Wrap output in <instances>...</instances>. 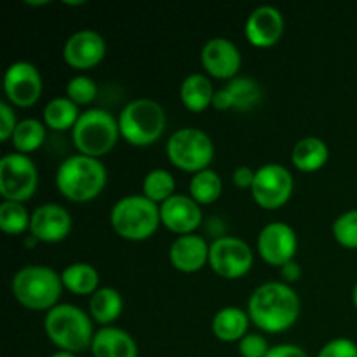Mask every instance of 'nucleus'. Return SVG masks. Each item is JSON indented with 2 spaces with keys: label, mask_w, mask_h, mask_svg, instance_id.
Listing matches in <instances>:
<instances>
[{
  "label": "nucleus",
  "mask_w": 357,
  "mask_h": 357,
  "mask_svg": "<svg viewBox=\"0 0 357 357\" xmlns=\"http://www.w3.org/2000/svg\"><path fill=\"white\" fill-rule=\"evenodd\" d=\"M298 295L286 282H265L251 293L248 316L265 333H282L295 326L300 317Z\"/></svg>",
  "instance_id": "1"
},
{
  "label": "nucleus",
  "mask_w": 357,
  "mask_h": 357,
  "mask_svg": "<svg viewBox=\"0 0 357 357\" xmlns=\"http://www.w3.org/2000/svg\"><path fill=\"white\" fill-rule=\"evenodd\" d=\"M107 185V169L100 159L87 155L68 157L56 171V187L70 202L84 204L100 197Z\"/></svg>",
  "instance_id": "2"
},
{
  "label": "nucleus",
  "mask_w": 357,
  "mask_h": 357,
  "mask_svg": "<svg viewBox=\"0 0 357 357\" xmlns=\"http://www.w3.org/2000/svg\"><path fill=\"white\" fill-rule=\"evenodd\" d=\"M44 330L52 345L63 352L82 354L91 351L94 338L93 319L80 307L72 303H58L45 314Z\"/></svg>",
  "instance_id": "3"
},
{
  "label": "nucleus",
  "mask_w": 357,
  "mask_h": 357,
  "mask_svg": "<svg viewBox=\"0 0 357 357\" xmlns=\"http://www.w3.org/2000/svg\"><path fill=\"white\" fill-rule=\"evenodd\" d=\"M61 274L45 265H26L14 274L10 289L21 307L33 312H49L63 293Z\"/></svg>",
  "instance_id": "4"
},
{
  "label": "nucleus",
  "mask_w": 357,
  "mask_h": 357,
  "mask_svg": "<svg viewBox=\"0 0 357 357\" xmlns=\"http://www.w3.org/2000/svg\"><path fill=\"white\" fill-rule=\"evenodd\" d=\"M110 225L124 241L139 243L157 232L160 223V206L145 195H126L110 211Z\"/></svg>",
  "instance_id": "5"
},
{
  "label": "nucleus",
  "mask_w": 357,
  "mask_h": 357,
  "mask_svg": "<svg viewBox=\"0 0 357 357\" xmlns=\"http://www.w3.org/2000/svg\"><path fill=\"white\" fill-rule=\"evenodd\" d=\"M166 112L150 98L132 100L119 115L121 138L132 146H150L162 138L166 131Z\"/></svg>",
  "instance_id": "6"
},
{
  "label": "nucleus",
  "mask_w": 357,
  "mask_h": 357,
  "mask_svg": "<svg viewBox=\"0 0 357 357\" xmlns=\"http://www.w3.org/2000/svg\"><path fill=\"white\" fill-rule=\"evenodd\" d=\"M121 138L119 119L103 108H89L82 112L72 129V139L80 155L101 159L117 145Z\"/></svg>",
  "instance_id": "7"
},
{
  "label": "nucleus",
  "mask_w": 357,
  "mask_h": 357,
  "mask_svg": "<svg viewBox=\"0 0 357 357\" xmlns=\"http://www.w3.org/2000/svg\"><path fill=\"white\" fill-rule=\"evenodd\" d=\"M166 153L174 167L195 174L209 169V164L215 159V145L213 139L201 129L183 128L169 136Z\"/></svg>",
  "instance_id": "8"
},
{
  "label": "nucleus",
  "mask_w": 357,
  "mask_h": 357,
  "mask_svg": "<svg viewBox=\"0 0 357 357\" xmlns=\"http://www.w3.org/2000/svg\"><path fill=\"white\" fill-rule=\"evenodd\" d=\"M38 187L35 162L23 153H7L0 159V195L3 201L26 202Z\"/></svg>",
  "instance_id": "9"
},
{
  "label": "nucleus",
  "mask_w": 357,
  "mask_h": 357,
  "mask_svg": "<svg viewBox=\"0 0 357 357\" xmlns=\"http://www.w3.org/2000/svg\"><path fill=\"white\" fill-rule=\"evenodd\" d=\"M293 190H295L293 174L289 173L288 167L274 162L258 167L255 174V183L251 187L255 202L261 209H268V211L288 204Z\"/></svg>",
  "instance_id": "10"
},
{
  "label": "nucleus",
  "mask_w": 357,
  "mask_h": 357,
  "mask_svg": "<svg viewBox=\"0 0 357 357\" xmlns=\"http://www.w3.org/2000/svg\"><path fill=\"white\" fill-rule=\"evenodd\" d=\"M253 251L250 244L237 237H218L209 246V267L223 279H241L253 268Z\"/></svg>",
  "instance_id": "11"
},
{
  "label": "nucleus",
  "mask_w": 357,
  "mask_h": 357,
  "mask_svg": "<svg viewBox=\"0 0 357 357\" xmlns=\"http://www.w3.org/2000/svg\"><path fill=\"white\" fill-rule=\"evenodd\" d=\"M44 82L35 65L16 61L3 73V93L9 105L17 108H30L40 100Z\"/></svg>",
  "instance_id": "12"
},
{
  "label": "nucleus",
  "mask_w": 357,
  "mask_h": 357,
  "mask_svg": "<svg viewBox=\"0 0 357 357\" xmlns=\"http://www.w3.org/2000/svg\"><path fill=\"white\" fill-rule=\"evenodd\" d=\"M257 250L265 264L281 268L282 265L295 260L296 250H298V237L288 223H268L258 234Z\"/></svg>",
  "instance_id": "13"
},
{
  "label": "nucleus",
  "mask_w": 357,
  "mask_h": 357,
  "mask_svg": "<svg viewBox=\"0 0 357 357\" xmlns=\"http://www.w3.org/2000/svg\"><path fill=\"white\" fill-rule=\"evenodd\" d=\"M202 68L208 75L218 80H232L239 77L241 65H243V56L239 47L234 44L230 38L215 37L209 38L201 51Z\"/></svg>",
  "instance_id": "14"
},
{
  "label": "nucleus",
  "mask_w": 357,
  "mask_h": 357,
  "mask_svg": "<svg viewBox=\"0 0 357 357\" xmlns=\"http://www.w3.org/2000/svg\"><path fill=\"white\" fill-rule=\"evenodd\" d=\"M107 54V42L98 31L80 30L66 38L63 59L70 68L91 70L100 65Z\"/></svg>",
  "instance_id": "15"
},
{
  "label": "nucleus",
  "mask_w": 357,
  "mask_h": 357,
  "mask_svg": "<svg viewBox=\"0 0 357 357\" xmlns=\"http://www.w3.org/2000/svg\"><path fill=\"white\" fill-rule=\"evenodd\" d=\"M73 220L68 209L63 206L47 202L42 204L31 213L30 220V234L38 241L45 244H56L65 241L72 232Z\"/></svg>",
  "instance_id": "16"
},
{
  "label": "nucleus",
  "mask_w": 357,
  "mask_h": 357,
  "mask_svg": "<svg viewBox=\"0 0 357 357\" xmlns=\"http://www.w3.org/2000/svg\"><path fill=\"white\" fill-rule=\"evenodd\" d=\"M284 33V17L281 10L272 6H260L248 16L244 24L246 40L253 47H274Z\"/></svg>",
  "instance_id": "17"
},
{
  "label": "nucleus",
  "mask_w": 357,
  "mask_h": 357,
  "mask_svg": "<svg viewBox=\"0 0 357 357\" xmlns=\"http://www.w3.org/2000/svg\"><path fill=\"white\" fill-rule=\"evenodd\" d=\"M160 223L178 237L195 234L202 223L201 206L190 195L174 194L160 204Z\"/></svg>",
  "instance_id": "18"
},
{
  "label": "nucleus",
  "mask_w": 357,
  "mask_h": 357,
  "mask_svg": "<svg viewBox=\"0 0 357 357\" xmlns=\"http://www.w3.org/2000/svg\"><path fill=\"white\" fill-rule=\"evenodd\" d=\"M261 89L257 80L250 77H236L225 87L218 89L213 98V108L218 112H250L260 103Z\"/></svg>",
  "instance_id": "19"
},
{
  "label": "nucleus",
  "mask_w": 357,
  "mask_h": 357,
  "mask_svg": "<svg viewBox=\"0 0 357 357\" xmlns=\"http://www.w3.org/2000/svg\"><path fill=\"white\" fill-rule=\"evenodd\" d=\"M209 246L197 234L180 236L169 248V261L181 274H195L209 264Z\"/></svg>",
  "instance_id": "20"
},
{
  "label": "nucleus",
  "mask_w": 357,
  "mask_h": 357,
  "mask_svg": "<svg viewBox=\"0 0 357 357\" xmlns=\"http://www.w3.org/2000/svg\"><path fill=\"white\" fill-rule=\"evenodd\" d=\"M91 354L93 357H138V345L126 330L107 326L94 333Z\"/></svg>",
  "instance_id": "21"
},
{
  "label": "nucleus",
  "mask_w": 357,
  "mask_h": 357,
  "mask_svg": "<svg viewBox=\"0 0 357 357\" xmlns=\"http://www.w3.org/2000/svg\"><path fill=\"white\" fill-rule=\"evenodd\" d=\"M330 157V150L324 139L317 136H307L298 139L291 150V162L302 173H316L323 169Z\"/></svg>",
  "instance_id": "22"
},
{
  "label": "nucleus",
  "mask_w": 357,
  "mask_h": 357,
  "mask_svg": "<svg viewBox=\"0 0 357 357\" xmlns=\"http://www.w3.org/2000/svg\"><path fill=\"white\" fill-rule=\"evenodd\" d=\"M250 323L251 319L248 312L237 309V307H225L213 317V335L225 344L241 342L248 335Z\"/></svg>",
  "instance_id": "23"
},
{
  "label": "nucleus",
  "mask_w": 357,
  "mask_h": 357,
  "mask_svg": "<svg viewBox=\"0 0 357 357\" xmlns=\"http://www.w3.org/2000/svg\"><path fill=\"white\" fill-rule=\"evenodd\" d=\"M215 87L209 77L202 73H192L181 82L180 100L188 112L201 114L206 108L213 107V98H215Z\"/></svg>",
  "instance_id": "24"
},
{
  "label": "nucleus",
  "mask_w": 357,
  "mask_h": 357,
  "mask_svg": "<svg viewBox=\"0 0 357 357\" xmlns=\"http://www.w3.org/2000/svg\"><path fill=\"white\" fill-rule=\"evenodd\" d=\"M65 289L77 296H93L100 289V272L86 261H75L61 272Z\"/></svg>",
  "instance_id": "25"
},
{
  "label": "nucleus",
  "mask_w": 357,
  "mask_h": 357,
  "mask_svg": "<svg viewBox=\"0 0 357 357\" xmlns=\"http://www.w3.org/2000/svg\"><path fill=\"white\" fill-rule=\"evenodd\" d=\"M124 309L122 295L115 288H100L89 300L91 319L100 326H112Z\"/></svg>",
  "instance_id": "26"
},
{
  "label": "nucleus",
  "mask_w": 357,
  "mask_h": 357,
  "mask_svg": "<svg viewBox=\"0 0 357 357\" xmlns=\"http://www.w3.org/2000/svg\"><path fill=\"white\" fill-rule=\"evenodd\" d=\"M80 117L79 107L66 96L54 98L44 108V124L52 131H70L75 128Z\"/></svg>",
  "instance_id": "27"
},
{
  "label": "nucleus",
  "mask_w": 357,
  "mask_h": 357,
  "mask_svg": "<svg viewBox=\"0 0 357 357\" xmlns=\"http://www.w3.org/2000/svg\"><path fill=\"white\" fill-rule=\"evenodd\" d=\"M223 192V181L220 174L213 169H204L201 173L192 174L190 185H188V195L197 202L199 206L215 204Z\"/></svg>",
  "instance_id": "28"
},
{
  "label": "nucleus",
  "mask_w": 357,
  "mask_h": 357,
  "mask_svg": "<svg viewBox=\"0 0 357 357\" xmlns=\"http://www.w3.org/2000/svg\"><path fill=\"white\" fill-rule=\"evenodd\" d=\"M10 142H13L14 150H16L17 153L28 155V153L35 152V150H38L44 145L45 124H42L37 119H23V121H20V124H17Z\"/></svg>",
  "instance_id": "29"
},
{
  "label": "nucleus",
  "mask_w": 357,
  "mask_h": 357,
  "mask_svg": "<svg viewBox=\"0 0 357 357\" xmlns=\"http://www.w3.org/2000/svg\"><path fill=\"white\" fill-rule=\"evenodd\" d=\"M174 188V176L166 169H152L143 180V195L159 206L173 197Z\"/></svg>",
  "instance_id": "30"
},
{
  "label": "nucleus",
  "mask_w": 357,
  "mask_h": 357,
  "mask_svg": "<svg viewBox=\"0 0 357 357\" xmlns=\"http://www.w3.org/2000/svg\"><path fill=\"white\" fill-rule=\"evenodd\" d=\"M31 215L21 202L2 201L0 204V229L7 236H21L30 230Z\"/></svg>",
  "instance_id": "31"
},
{
  "label": "nucleus",
  "mask_w": 357,
  "mask_h": 357,
  "mask_svg": "<svg viewBox=\"0 0 357 357\" xmlns=\"http://www.w3.org/2000/svg\"><path fill=\"white\" fill-rule=\"evenodd\" d=\"M335 241L347 250H357V209L338 216L331 227Z\"/></svg>",
  "instance_id": "32"
},
{
  "label": "nucleus",
  "mask_w": 357,
  "mask_h": 357,
  "mask_svg": "<svg viewBox=\"0 0 357 357\" xmlns=\"http://www.w3.org/2000/svg\"><path fill=\"white\" fill-rule=\"evenodd\" d=\"M66 98L70 101L82 107V105H91L98 96V84L87 75H77L68 80L66 84Z\"/></svg>",
  "instance_id": "33"
},
{
  "label": "nucleus",
  "mask_w": 357,
  "mask_h": 357,
  "mask_svg": "<svg viewBox=\"0 0 357 357\" xmlns=\"http://www.w3.org/2000/svg\"><path fill=\"white\" fill-rule=\"evenodd\" d=\"M271 345L267 338L258 333H248L239 342V354L243 357H267Z\"/></svg>",
  "instance_id": "34"
},
{
  "label": "nucleus",
  "mask_w": 357,
  "mask_h": 357,
  "mask_svg": "<svg viewBox=\"0 0 357 357\" xmlns=\"http://www.w3.org/2000/svg\"><path fill=\"white\" fill-rule=\"evenodd\" d=\"M317 357H357V344L349 338H335L321 349Z\"/></svg>",
  "instance_id": "35"
},
{
  "label": "nucleus",
  "mask_w": 357,
  "mask_h": 357,
  "mask_svg": "<svg viewBox=\"0 0 357 357\" xmlns=\"http://www.w3.org/2000/svg\"><path fill=\"white\" fill-rule=\"evenodd\" d=\"M17 119L16 114H14L13 105H9L7 101H2L0 103V142L6 143L13 138L14 131L17 128Z\"/></svg>",
  "instance_id": "36"
},
{
  "label": "nucleus",
  "mask_w": 357,
  "mask_h": 357,
  "mask_svg": "<svg viewBox=\"0 0 357 357\" xmlns=\"http://www.w3.org/2000/svg\"><path fill=\"white\" fill-rule=\"evenodd\" d=\"M255 174H257V171H253L251 167H248V166L236 167L232 173V183L236 185L237 188H243V190H246V188L253 187Z\"/></svg>",
  "instance_id": "37"
},
{
  "label": "nucleus",
  "mask_w": 357,
  "mask_h": 357,
  "mask_svg": "<svg viewBox=\"0 0 357 357\" xmlns=\"http://www.w3.org/2000/svg\"><path fill=\"white\" fill-rule=\"evenodd\" d=\"M267 357H309V354L302 347H298V345L281 344L271 347Z\"/></svg>",
  "instance_id": "38"
},
{
  "label": "nucleus",
  "mask_w": 357,
  "mask_h": 357,
  "mask_svg": "<svg viewBox=\"0 0 357 357\" xmlns=\"http://www.w3.org/2000/svg\"><path fill=\"white\" fill-rule=\"evenodd\" d=\"M281 275H282V279H284L286 284H289V282H296L300 278H302V267H300L298 261L293 260V261H289V264L282 265Z\"/></svg>",
  "instance_id": "39"
},
{
  "label": "nucleus",
  "mask_w": 357,
  "mask_h": 357,
  "mask_svg": "<svg viewBox=\"0 0 357 357\" xmlns=\"http://www.w3.org/2000/svg\"><path fill=\"white\" fill-rule=\"evenodd\" d=\"M24 3L30 7H44L51 3V0H24Z\"/></svg>",
  "instance_id": "40"
},
{
  "label": "nucleus",
  "mask_w": 357,
  "mask_h": 357,
  "mask_svg": "<svg viewBox=\"0 0 357 357\" xmlns=\"http://www.w3.org/2000/svg\"><path fill=\"white\" fill-rule=\"evenodd\" d=\"M63 3L65 6H70V7H79V6H84V0H63Z\"/></svg>",
  "instance_id": "41"
},
{
  "label": "nucleus",
  "mask_w": 357,
  "mask_h": 357,
  "mask_svg": "<svg viewBox=\"0 0 357 357\" xmlns=\"http://www.w3.org/2000/svg\"><path fill=\"white\" fill-rule=\"evenodd\" d=\"M51 357H79L77 354H72V352H63V351H58L54 352Z\"/></svg>",
  "instance_id": "42"
},
{
  "label": "nucleus",
  "mask_w": 357,
  "mask_h": 357,
  "mask_svg": "<svg viewBox=\"0 0 357 357\" xmlns=\"http://www.w3.org/2000/svg\"><path fill=\"white\" fill-rule=\"evenodd\" d=\"M352 302H354V307H356V310H357V282H356L354 289H352Z\"/></svg>",
  "instance_id": "43"
}]
</instances>
